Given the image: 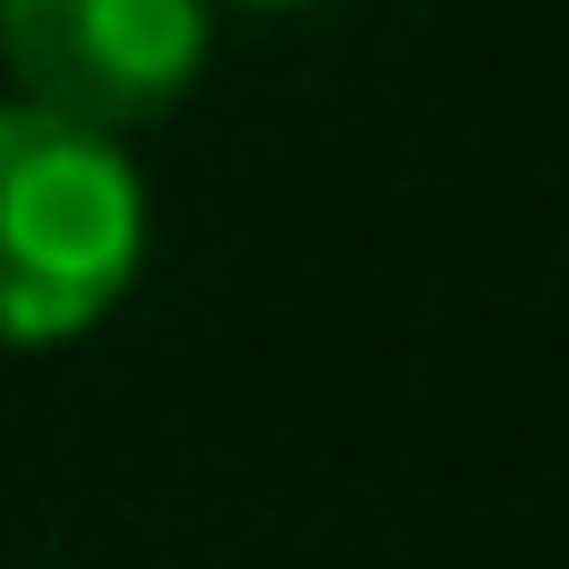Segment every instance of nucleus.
Wrapping results in <instances>:
<instances>
[{
    "instance_id": "f03ea898",
    "label": "nucleus",
    "mask_w": 569,
    "mask_h": 569,
    "mask_svg": "<svg viewBox=\"0 0 569 569\" xmlns=\"http://www.w3.org/2000/svg\"><path fill=\"white\" fill-rule=\"evenodd\" d=\"M0 60L20 110L120 140L190 100L210 60V0H0Z\"/></svg>"
},
{
    "instance_id": "7ed1b4c3",
    "label": "nucleus",
    "mask_w": 569,
    "mask_h": 569,
    "mask_svg": "<svg viewBox=\"0 0 569 569\" xmlns=\"http://www.w3.org/2000/svg\"><path fill=\"white\" fill-rule=\"evenodd\" d=\"M240 10H310V0H240Z\"/></svg>"
},
{
    "instance_id": "f257e3e1",
    "label": "nucleus",
    "mask_w": 569,
    "mask_h": 569,
    "mask_svg": "<svg viewBox=\"0 0 569 569\" xmlns=\"http://www.w3.org/2000/svg\"><path fill=\"white\" fill-rule=\"evenodd\" d=\"M150 260V190L120 140L0 100V350L90 340Z\"/></svg>"
}]
</instances>
